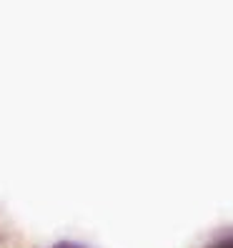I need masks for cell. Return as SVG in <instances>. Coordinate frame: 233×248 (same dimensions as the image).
Wrapping results in <instances>:
<instances>
[{
	"instance_id": "6da1fadb",
	"label": "cell",
	"mask_w": 233,
	"mask_h": 248,
	"mask_svg": "<svg viewBox=\"0 0 233 248\" xmlns=\"http://www.w3.org/2000/svg\"><path fill=\"white\" fill-rule=\"evenodd\" d=\"M203 248H233V228H226L221 233H216Z\"/></svg>"
},
{
	"instance_id": "7a4b0ae2",
	"label": "cell",
	"mask_w": 233,
	"mask_h": 248,
	"mask_svg": "<svg viewBox=\"0 0 233 248\" xmlns=\"http://www.w3.org/2000/svg\"><path fill=\"white\" fill-rule=\"evenodd\" d=\"M53 248H85V246H80V243H70V241H63V243H55Z\"/></svg>"
}]
</instances>
